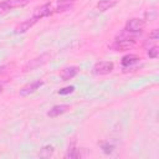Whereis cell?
I'll use <instances>...</instances> for the list:
<instances>
[{
    "label": "cell",
    "mask_w": 159,
    "mask_h": 159,
    "mask_svg": "<svg viewBox=\"0 0 159 159\" xmlns=\"http://www.w3.org/2000/svg\"><path fill=\"white\" fill-rule=\"evenodd\" d=\"M137 39L133 34H129L127 31H122L114 40V43L111 46L112 48L117 50V51H124V50H128L132 46H134Z\"/></svg>",
    "instance_id": "6da1fadb"
},
{
    "label": "cell",
    "mask_w": 159,
    "mask_h": 159,
    "mask_svg": "<svg viewBox=\"0 0 159 159\" xmlns=\"http://www.w3.org/2000/svg\"><path fill=\"white\" fill-rule=\"evenodd\" d=\"M144 26H145V21L142 20V19H138V17H133V19H129L124 26V31L129 32V34H133V35H137V34H140L143 30H144Z\"/></svg>",
    "instance_id": "7a4b0ae2"
},
{
    "label": "cell",
    "mask_w": 159,
    "mask_h": 159,
    "mask_svg": "<svg viewBox=\"0 0 159 159\" xmlns=\"http://www.w3.org/2000/svg\"><path fill=\"white\" fill-rule=\"evenodd\" d=\"M50 58H51V53L45 52V53H42V55H40V56H37V57H35V58L30 60V61H29V62L25 65L24 71H25V72H27V71L36 70V68H39L40 66L45 65V63H46V62H47Z\"/></svg>",
    "instance_id": "3957f363"
},
{
    "label": "cell",
    "mask_w": 159,
    "mask_h": 159,
    "mask_svg": "<svg viewBox=\"0 0 159 159\" xmlns=\"http://www.w3.org/2000/svg\"><path fill=\"white\" fill-rule=\"evenodd\" d=\"M113 62L111 61H99L97 63H94V66L92 67V73L94 76H103V75H108L113 71Z\"/></svg>",
    "instance_id": "277c9868"
},
{
    "label": "cell",
    "mask_w": 159,
    "mask_h": 159,
    "mask_svg": "<svg viewBox=\"0 0 159 159\" xmlns=\"http://www.w3.org/2000/svg\"><path fill=\"white\" fill-rule=\"evenodd\" d=\"M52 12H53V10H52L51 4H50V2H46V4L39 6V7H36V9L34 10L32 17H35L36 20H40V19H42V17L50 16Z\"/></svg>",
    "instance_id": "5b68a950"
},
{
    "label": "cell",
    "mask_w": 159,
    "mask_h": 159,
    "mask_svg": "<svg viewBox=\"0 0 159 159\" xmlns=\"http://www.w3.org/2000/svg\"><path fill=\"white\" fill-rule=\"evenodd\" d=\"M43 81H34V82H31V83H27L26 86H24L21 89H20V96H29V94H31V93H34L35 91H37L40 87H42L43 86Z\"/></svg>",
    "instance_id": "8992f818"
},
{
    "label": "cell",
    "mask_w": 159,
    "mask_h": 159,
    "mask_svg": "<svg viewBox=\"0 0 159 159\" xmlns=\"http://www.w3.org/2000/svg\"><path fill=\"white\" fill-rule=\"evenodd\" d=\"M30 2V0H5V1H1L2 6L5 7V10L9 12L11 11L12 9H17V7H22L25 5H27Z\"/></svg>",
    "instance_id": "52a82bcc"
},
{
    "label": "cell",
    "mask_w": 159,
    "mask_h": 159,
    "mask_svg": "<svg viewBox=\"0 0 159 159\" xmlns=\"http://www.w3.org/2000/svg\"><path fill=\"white\" fill-rule=\"evenodd\" d=\"M68 109H70V106L68 104H56V106H53V107L50 108V111L47 112V116L50 118H56V117L66 113Z\"/></svg>",
    "instance_id": "ba28073f"
},
{
    "label": "cell",
    "mask_w": 159,
    "mask_h": 159,
    "mask_svg": "<svg viewBox=\"0 0 159 159\" xmlns=\"http://www.w3.org/2000/svg\"><path fill=\"white\" fill-rule=\"evenodd\" d=\"M37 22V20L35 19V17H31V19H27V20H25L24 22H21L20 25H17L16 27H15V34H24V32H26L27 30H30L35 24Z\"/></svg>",
    "instance_id": "9c48e42d"
},
{
    "label": "cell",
    "mask_w": 159,
    "mask_h": 159,
    "mask_svg": "<svg viewBox=\"0 0 159 159\" xmlns=\"http://www.w3.org/2000/svg\"><path fill=\"white\" fill-rule=\"evenodd\" d=\"M78 72V67L76 66H67L65 68H62V71L60 72V77L62 81H68L71 78H73Z\"/></svg>",
    "instance_id": "30bf717a"
},
{
    "label": "cell",
    "mask_w": 159,
    "mask_h": 159,
    "mask_svg": "<svg viewBox=\"0 0 159 159\" xmlns=\"http://www.w3.org/2000/svg\"><path fill=\"white\" fill-rule=\"evenodd\" d=\"M75 1L76 0H58L56 2L55 12H63V11H67V10L72 9L73 5H75Z\"/></svg>",
    "instance_id": "8fae6325"
},
{
    "label": "cell",
    "mask_w": 159,
    "mask_h": 159,
    "mask_svg": "<svg viewBox=\"0 0 159 159\" xmlns=\"http://www.w3.org/2000/svg\"><path fill=\"white\" fill-rule=\"evenodd\" d=\"M139 61V57L137 55H133V53H129V55H125L122 57V66L125 68V67H130L133 65H135L137 62Z\"/></svg>",
    "instance_id": "7c38bea8"
},
{
    "label": "cell",
    "mask_w": 159,
    "mask_h": 159,
    "mask_svg": "<svg viewBox=\"0 0 159 159\" xmlns=\"http://www.w3.org/2000/svg\"><path fill=\"white\" fill-rule=\"evenodd\" d=\"M116 4H117L116 0H99L97 4V9H98V11L104 12V11L112 9L113 6H116Z\"/></svg>",
    "instance_id": "4fadbf2b"
},
{
    "label": "cell",
    "mask_w": 159,
    "mask_h": 159,
    "mask_svg": "<svg viewBox=\"0 0 159 159\" xmlns=\"http://www.w3.org/2000/svg\"><path fill=\"white\" fill-rule=\"evenodd\" d=\"M53 152H55V148H53L52 145H50V144H46V145H43V147L40 149L39 157H40V158H50V157H52Z\"/></svg>",
    "instance_id": "5bb4252c"
},
{
    "label": "cell",
    "mask_w": 159,
    "mask_h": 159,
    "mask_svg": "<svg viewBox=\"0 0 159 159\" xmlns=\"http://www.w3.org/2000/svg\"><path fill=\"white\" fill-rule=\"evenodd\" d=\"M81 154H80V150L77 148H75L73 145H71L66 153V158H78Z\"/></svg>",
    "instance_id": "9a60e30c"
},
{
    "label": "cell",
    "mask_w": 159,
    "mask_h": 159,
    "mask_svg": "<svg viewBox=\"0 0 159 159\" xmlns=\"http://www.w3.org/2000/svg\"><path fill=\"white\" fill-rule=\"evenodd\" d=\"M147 53H148L149 57L157 58V57H158V47H157V45H153L152 47H149L148 51H147Z\"/></svg>",
    "instance_id": "2e32d148"
},
{
    "label": "cell",
    "mask_w": 159,
    "mask_h": 159,
    "mask_svg": "<svg viewBox=\"0 0 159 159\" xmlns=\"http://www.w3.org/2000/svg\"><path fill=\"white\" fill-rule=\"evenodd\" d=\"M73 91H75V87H73V86H68V87H65V88L60 89V91H58V94L65 96V94H70V93H72Z\"/></svg>",
    "instance_id": "e0dca14e"
},
{
    "label": "cell",
    "mask_w": 159,
    "mask_h": 159,
    "mask_svg": "<svg viewBox=\"0 0 159 159\" xmlns=\"http://www.w3.org/2000/svg\"><path fill=\"white\" fill-rule=\"evenodd\" d=\"M149 39H150V40H154V41L159 40V32H158V30H157V29L152 31V34L149 35Z\"/></svg>",
    "instance_id": "ac0fdd59"
},
{
    "label": "cell",
    "mask_w": 159,
    "mask_h": 159,
    "mask_svg": "<svg viewBox=\"0 0 159 159\" xmlns=\"http://www.w3.org/2000/svg\"><path fill=\"white\" fill-rule=\"evenodd\" d=\"M102 148H103V152H104V153H107V154H108V153H111V152L113 150V145H109V144H103V145H102Z\"/></svg>",
    "instance_id": "d6986e66"
},
{
    "label": "cell",
    "mask_w": 159,
    "mask_h": 159,
    "mask_svg": "<svg viewBox=\"0 0 159 159\" xmlns=\"http://www.w3.org/2000/svg\"><path fill=\"white\" fill-rule=\"evenodd\" d=\"M2 87H4V84H2V83H0V92L2 91Z\"/></svg>",
    "instance_id": "ffe728a7"
}]
</instances>
